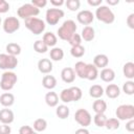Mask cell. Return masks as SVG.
Masks as SVG:
<instances>
[{"label":"cell","instance_id":"obj_47","mask_svg":"<svg viewBox=\"0 0 134 134\" xmlns=\"http://www.w3.org/2000/svg\"><path fill=\"white\" fill-rule=\"evenodd\" d=\"M50 3L54 6H61V5L65 4V1L64 0H50Z\"/></svg>","mask_w":134,"mask_h":134},{"label":"cell","instance_id":"obj_46","mask_svg":"<svg viewBox=\"0 0 134 134\" xmlns=\"http://www.w3.org/2000/svg\"><path fill=\"white\" fill-rule=\"evenodd\" d=\"M87 2H88V4L91 5V6H97V7H98V6L102 4L103 0H87Z\"/></svg>","mask_w":134,"mask_h":134},{"label":"cell","instance_id":"obj_18","mask_svg":"<svg viewBox=\"0 0 134 134\" xmlns=\"http://www.w3.org/2000/svg\"><path fill=\"white\" fill-rule=\"evenodd\" d=\"M99 76H100L102 81H104L106 83H111L115 79V72L111 68H103Z\"/></svg>","mask_w":134,"mask_h":134},{"label":"cell","instance_id":"obj_25","mask_svg":"<svg viewBox=\"0 0 134 134\" xmlns=\"http://www.w3.org/2000/svg\"><path fill=\"white\" fill-rule=\"evenodd\" d=\"M98 76V71L97 68L93 64H87V69H86V79L89 81H94Z\"/></svg>","mask_w":134,"mask_h":134},{"label":"cell","instance_id":"obj_35","mask_svg":"<svg viewBox=\"0 0 134 134\" xmlns=\"http://www.w3.org/2000/svg\"><path fill=\"white\" fill-rule=\"evenodd\" d=\"M105 127L108 130H116V129L119 128V120L117 118H115V117L107 118L106 124H105Z\"/></svg>","mask_w":134,"mask_h":134},{"label":"cell","instance_id":"obj_24","mask_svg":"<svg viewBox=\"0 0 134 134\" xmlns=\"http://www.w3.org/2000/svg\"><path fill=\"white\" fill-rule=\"evenodd\" d=\"M92 109L95 112V114L97 113H105L107 110V103L104 99L97 98L96 100H94L93 105H92Z\"/></svg>","mask_w":134,"mask_h":134},{"label":"cell","instance_id":"obj_44","mask_svg":"<svg viewBox=\"0 0 134 134\" xmlns=\"http://www.w3.org/2000/svg\"><path fill=\"white\" fill-rule=\"evenodd\" d=\"M127 25L131 28L134 29V14H130L127 18Z\"/></svg>","mask_w":134,"mask_h":134},{"label":"cell","instance_id":"obj_4","mask_svg":"<svg viewBox=\"0 0 134 134\" xmlns=\"http://www.w3.org/2000/svg\"><path fill=\"white\" fill-rule=\"evenodd\" d=\"M25 26L34 35H41L45 30V22L37 17H31L25 20Z\"/></svg>","mask_w":134,"mask_h":134},{"label":"cell","instance_id":"obj_22","mask_svg":"<svg viewBox=\"0 0 134 134\" xmlns=\"http://www.w3.org/2000/svg\"><path fill=\"white\" fill-rule=\"evenodd\" d=\"M45 103L49 107L58 106V104H59V95L55 92H53V91L47 92L46 95H45Z\"/></svg>","mask_w":134,"mask_h":134},{"label":"cell","instance_id":"obj_7","mask_svg":"<svg viewBox=\"0 0 134 134\" xmlns=\"http://www.w3.org/2000/svg\"><path fill=\"white\" fill-rule=\"evenodd\" d=\"M116 118L118 120H130L134 117V106L133 105H120L117 107Z\"/></svg>","mask_w":134,"mask_h":134},{"label":"cell","instance_id":"obj_6","mask_svg":"<svg viewBox=\"0 0 134 134\" xmlns=\"http://www.w3.org/2000/svg\"><path fill=\"white\" fill-rule=\"evenodd\" d=\"M17 14H18V17L26 20L28 18L38 16L40 14V9L38 7H36L35 5H32L31 3H25L18 8Z\"/></svg>","mask_w":134,"mask_h":134},{"label":"cell","instance_id":"obj_23","mask_svg":"<svg viewBox=\"0 0 134 134\" xmlns=\"http://www.w3.org/2000/svg\"><path fill=\"white\" fill-rule=\"evenodd\" d=\"M82 39H84L85 41H87V42H90V41H92L93 39H94V37H95V31H94V28L92 27V26H90V25H88V26H85L84 28H83V30H82Z\"/></svg>","mask_w":134,"mask_h":134},{"label":"cell","instance_id":"obj_15","mask_svg":"<svg viewBox=\"0 0 134 134\" xmlns=\"http://www.w3.org/2000/svg\"><path fill=\"white\" fill-rule=\"evenodd\" d=\"M15 115L10 109H2L0 110V122L4 125H9L14 121Z\"/></svg>","mask_w":134,"mask_h":134},{"label":"cell","instance_id":"obj_8","mask_svg":"<svg viewBox=\"0 0 134 134\" xmlns=\"http://www.w3.org/2000/svg\"><path fill=\"white\" fill-rule=\"evenodd\" d=\"M18 65L17 57L7 54V53H0V69L9 71L15 69Z\"/></svg>","mask_w":134,"mask_h":134},{"label":"cell","instance_id":"obj_31","mask_svg":"<svg viewBox=\"0 0 134 134\" xmlns=\"http://www.w3.org/2000/svg\"><path fill=\"white\" fill-rule=\"evenodd\" d=\"M64 58V51L60 47H53L50 50V59L52 61H61Z\"/></svg>","mask_w":134,"mask_h":134},{"label":"cell","instance_id":"obj_45","mask_svg":"<svg viewBox=\"0 0 134 134\" xmlns=\"http://www.w3.org/2000/svg\"><path fill=\"white\" fill-rule=\"evenodd\" d=\"M126 130L129 132H133L134 131V120L130 119L127 124H126Z\"/></svg>","mask_w":134,"mask_h":134},{"label":"cell","instance_id":"obj_26","mask_svg":"<svg viewBox=\"0 0 134 134\" xmlns=\"http://www.w3.org/2000/svg\"><path fill=\"white\" fill-rule=\"evenodd\" d=\"M42 85L46 89H53L57 86V79L53 75H45L42 80Z\"/></svg>","mask_w":134,"mask_h":134},{"label":"cell","instance_id":"obj_49","mask_svg":"<svg viewBox=\"0 0 134 134\" xmlns=\"http://www.w3.org/2000/svg\"><path fill=\"white\" fill-rule=\"evenodd\" d=\"M107 3L109 5H116L119 3V0H107Z\"/></svg>","mask_w":134,"mask_h":134},{"label":"cell","instance_id":"obj_2","mask_svg":"<svg viewBox=\"0 0 134 134\" xmlns=\"http://www.w3.org/2000/svg\"><path fill=\"white\" fill-rule=\"evenodd\" d=\"M83 92L81 88L79 87H70V88H65L61 91L60 93V99L63 103H70V102H77L82 98Z\"/></svg>","mask_w":134,"mask_h":134},{"label":"cell","instance_id":"obj_43","mask_svg":"<svg viewBox=\"0 0 134 134\" xmlns=\"http://www.w3.org/2000/svg\"><path fill=\"white\" fill-rule=\"evenodd\" d=\"M31 4L35 5L36 7H38L40 9L41 7H44L47 4V1L46 0H32L31 1Z\"/></svg>","mask_w":134,"mask_h":134},{"label":"cell","instance_id":"obj_34","mask_svg":"<svg viewBox=\"0 0 134 134\" xmlns=\"http://www.w3.org/2000/svg\"><path fill=\"white\" fill-rule=\"evenodd\" d=\"M70 53L73 58H82L85 54V47L82 45L72 46L70 49Z\"/></svg>","mask_w":134,"mask_h":134},{"label":"cell","instance_id":"obj_42","mask_svg":"<svg viewBox=\"0 0 134 134\" xmlns=\"http://www.w3.org/2000/svg\"><path fill=\"white\" fill-rule=\"evenodd\" d=\"M10 132H12L10 126L4 124L0 125V134H10Z\"/></svg>","mask_w":134,"mask_h":134},{"label":"cell","instance_id":"obj_33","mask_svg":"<svg viewBox=\"0 0 134 134\" xmlns=\"http://www.w3.org/2000/svg\"><path fill=\"white\" fill-rule=\"evenodd\" d=\"M34 50L38 53H45L48 50V47L42 40H37L34 43Z\"/></svg>","mask_w":134,"mask_h":134},{"label":"cell","instance_id":"obj_40","mask_svg":"<svg viewBox=\"0 0 134 134\" xmlns=\"http://www.w3.org/2000/svg\"><path fill=\"white\" fill-rule=\"evenodd\" d=\"M9 9V4L5 0H0V14H4L8 12Z\"/></svg>","mask_w":134,"mask_h":134},{"label":"cell","instance_id":"obj_11","mask_svg":"<svg viewBox=\"0 0 134 134\" xmlns=\"http://www.w3.org/2000/svg\"><path fill=\"white\" fill-rule=\"evenodd\" d=\"M20 28V21L16 17H7L3 21V30L6 34H13Z\"/></svg>","mask_w":134,"mask_h":134},{"label":"cell","instance_id":"obj_39","mask_svg":"<svg viewBox=\"0 0 134 134\" xmlns=\"http://www.w3.org/2000/svg\"><path fill=\"white\" fill-rule=\"evenodd\" d=\"M68 42H69V44L71 45V47H72V46L81 45V43H82V37H81L79 34L75 32V34L70 38V40H69Z\"/></svg>","mask_w":134,"mask_h":134},{"label":"cell","instance_id":"obj_37","mask_svg":"<svg viewBox=\"0 0 134 134\" xmlns=\"http://www.w3.org/2000/svg\"><path fill=\"white\" fill-rule=\"evenodd\" d=\"M122 91L128 95H132L134 93V82L130 80V81H127L126 83H124Z\"/></svg>","mask_w":134,"mask_h":134},{"label":"cell","instance_id":"obj_9","mask_svg":"<svg viewBox=\"0 0 134 134\" xmlns=\"http://www.w3.org/2000/svg\"><path fill=\"white\" fill-rule=\"evenodd\" d=\"M63 17H64V10H62L61 8H48L45 15L46 22L49 25H57Z\"/></svg>","mask_w":134,"mask_h":134},{"label":"cell","instance_id":"obj_19","mask_svg":"<svg viewBox=\"0 0 134 134\" xmlns=\"http://www.w3.org/2000/svg\"><path fill=\"white\" fill-rule=\"evenodd\" d=\"M15 103V96L13 93H9V92H5V93H2L1 96H0V104L3 106V107H10L13 106Z\"/></svg>","mask_w":134,"mask_h":134},{"label":"cell","instance_id":"obj_20","mask_svg":"<svg viewBox=\"0 0 134 134\" xmlns=\"http://www.w3.org/2000/svg\"><path fill=\"white\" fill-rule=\"evenodd\" d=\"M86 69H87V64L84 63L83 61H79L74 65V72L75 74L81 77V79H86Z\"/></svg>","mask_w":134,"mask_h":134},{"label":"cell","instance_id":"obj_51","mask_svg":"<svg viewBox=\"0 0 134 134\" xmlns=\"http://www.w3.org/2000/svg\"><path fill=\"white\" fill-rule=\"evenodd\" d=\"M1 22H2V20H1V17H0V24H1Z\"/></svg>","mask_w":134,"mask_h":134},{"label":"cell","instance_id":"obj_13","mask_svg":"<svg viewBox=\"0 0 134 134\" xmlns=\"http://www.w3.org/2000/svg\"><path fill=\"white\" fill-rule=\"evenodd\" d=\"M61 77H62V81L67 84L73 83L75 80V72H74L73 68H71V67L63 68L61 71Z\"/></svg>","mask_w":134,"mask_h":134},{"label":"cell","instance_id":"obj_1","mask_svg":"<svg viewBox=\"0 0 134 134\" xmlns=\"http://www.w3.org/2000/svg\"><path fill=\"white\" fill-rule=\"evenodd\" d=\"M76 29H77V26L73 20H66L63 22L61 27H59L58 36L61 40L68 42L70 40V38L75 34Z\"/></svg>","mask_w":134,"mask_h":134},{"label":"cell","instance_id":"obj_41","mask_svg":"<svg viewBox=\"0 0 134 134\" xmlns=\"http://www.w3.org/2000/svg\"><path fill=\"white\" fill-rule=\"evenodd\" d=\"M34 132V129L30 126H22L19 129V134H31Z\"/></svg>","mask_w":134,"mask_h":134},{"label":"cell","instance_id":"obj_17","mask_svg":"<svg viewBox=\"0 0 134 134\" xmlns=\"http://www.w3.org/2000/svg\"><path fill=\"white\" fill-rule=\"evenodd\" d=\"M106 92V95L109 97V98H116L119 96L120 94V89L117 85L115 84H109L107 87H106V90L104 91Z\"/></svg>","mask_w":134,"mask_h":134},{"label":"cell","instance_id":"obj_16","mask_svg":"<svg viewBox=\"0 0 134 134\" xmlns=\"http://www.w3.org/2000/svg\"><path fill=\"white\" fill-rule=\"evenodd\" d=\"M109 64V59L104 53H98L93 59V65L96 68H106Z\"/></svg>","mask_w":134,"mask_h":134},{"label":"cell","instance_id":"obj_27","mask_svg":"<svg viewBox=\"0 0 134 134\" xmlns=\"http://www.w3.org/2000/svg\"><path fill=\"white\" fill-rule=\"evenodd\" d=\"M122 73L127 79L132 81V79L134 77V63L133 62L126 63L122 67Z\"/></svg>","mask_w":134,"mask_h":134},{"label":"cell","instance_id":"obj_29","mask_svg":"<svg viewBox=\"0 0 134 134\" xmlns=\"http://www.w3.org/2000/svg\"><path fill=\"white\" fill-rule=\"evenodd\" d=\"M69 113H70V110L66 105H59L55 109V114L61 119H66L69 116Z\"/></svg>","mask_w":134,"mask_h":134},{"label":"cell","instance_id":"obj_10","mask_svg":"<svg viewBox=\"0 0 134 134\" xmlns=\"http://www.w3.org/2000/svg\"><path fill=\"white\" fill-rule=\"evenodd\" d=\"M74 119L83 128L88 127L91 124V120H92L91 114L86 109H79V110H76L75 114H74Z\"/></svg>","mask_w":134,"mask_h":134},{"label":"cell","instance_id":"obj_36","mask_svg":"<svg viewBox=\"0 0 134 134\" xmlns=\"http://www.w3.org/2000/svg\"><path fill=\"white\" fill-rule=\"evenodd\" d=\"M106 120H107V116L105 115V113H97L94 115V124L99 128L105 127Z\"/></svg>","mask_w":134,"mask_h":134},{"label":"cell","instance_id":"obj_48","mask_svg":"<svg viewBox=\"0 0 134 134\" xmlns=\"http://www.w3.org/2000/svg\"><path fill=\"white\" fill-rule=\"evenodd\" d=\"M74 134H90V132L86 129V128H81V129H77Z\"/></svg>","mask_w":134,"mask_h":134},{"label":"cell","instance_id":"obj_50","mask_svg":"<svg viewBox=\"0 0 134 134\" xmlns=\"http://www.w3.org/2000/svg\"><path fill=\"white\" fill-rule=\"evenodd\" d=\"M31 134H38V132H35V131H34V132H32Z\"/></svg>","mask_w":134,"mask_h":134},{"label":"cell","instance_id":"obj_38","mask_svg":"<svg viewBox=\"0 0 134 134\" xmlns=\"http://www.w3.org/2000/svg\"><path fill=\"white\" fill-rule=\"evenodd\" d=\"M65 4H66V6H67V8L69 10L75 12V10H77L80 8L81 2H80V0H67L65 2Z\"/></svg>","mask_w":134,"mask_h":134},{"label":"cell","instance_id":"obj_30","mask_svg":"<svg viewBox=\"0 0 134 134\" xmlns=\"http://www.w3.org/2000/svg\"><path fill=\"white\" fill-rule=\"evenodd\" d=\"M6 52L7 54L17 57L21 53V46L17 43H8L6 45Z\"/></svg>","mask_w":134,"mask_h":134},{"label":"cell","instance_id":"obj_14","mask_svg":"<svg viewBox=\"0 0 134 134\" xmlns=\"http://www.w3.org/2000/svg\"><path fill=\"white\" fill-rule=\"evenodd\" d=\"M38 69L41 73L48 74L52 71V62L49 59H41L38 62Z\"/></svg>","mask_w":134,"mask_h":134},{"label":"cell","instance_id":"obj_21","mask_svg":"<svg viewBox=\"0 0 134 134\" xmlns=\"http://www.w3.org/2000/svg\"><path fill=\"white\" fill-rule=\"evenodd\" d=\"M42 41L47 45V47H53L58 42V38L53 32L48 31V32H45L43 35Z\"/></svg>","mask_w":134,"mask_h":134},{"label":"cell","instance_id":"obj_28","mask_svg":"<svg viewBox=\"0 0 134 134\" xmlns=\"http://www.w3.org/2000/svg\"><path fill=\"white\" fill-rule=\"evenodd\" d=\"M89 94L93 98H99L104 94V88L100 85H92L89 89Z\"/></svg>","mask_w":134,"mask_h":134},{"label":"cell","instance_id":"obj_12","mask_svg":"<svg viewBox=\"0 0 134 134\" xmlns=\"http://www.w3.org/2000/svg\"><path fill=\"white\" fill-rule=\"evenodd\" d=\"M76 20L83 24V25H86L88 26L89 24H91L94 20V15L92 12L88 10V9H84V10H81L77 15H76Z\"/></svg>","mask_w":134,"mask_h":134},{"label":"cell","instance_id":"obj_32","mask_svg":"<svg viewBox=\"0 0 134 134\" xmlns=\"http://www.w3.org/2000/svg\"><path fill=\"white\" fill-rule=\"evenodd\" d=\"M47 128V121L44 118H37L34 121V129L36 132H43Z\"/></svg>","mask_w":134,"mask_h":134},{"label":"cell","instance_id":"obj_5","mask_svg":"<svg viewBox=\"0 0 134 134\" xmlns=\"http://www.w3.org/2000/svg\"><path fill=\"white\" fill-rule=\"evenodd\" d=\"M18 77L17 74L13 71H5L1 75V81H0V88L4 91H9L14 88L15 84L17 83Z\"/></svg>","mask_w":134,"mask_h":134},{"label":"cell","instance_id":"obj_3","mask_svg":"<svg viewBox=\"0 0 134 134\" xmlns=\"http://www.w3.org/2000/svg\"><path fill=\"white\" fill-rule=\"evenodd\" d=\"M95 17L98 21L105 24H111L115 20V16L113 12L106 5H99L95 10Z\"/></svg>","mask_w":134,"mask_h":134}]
</instances>
